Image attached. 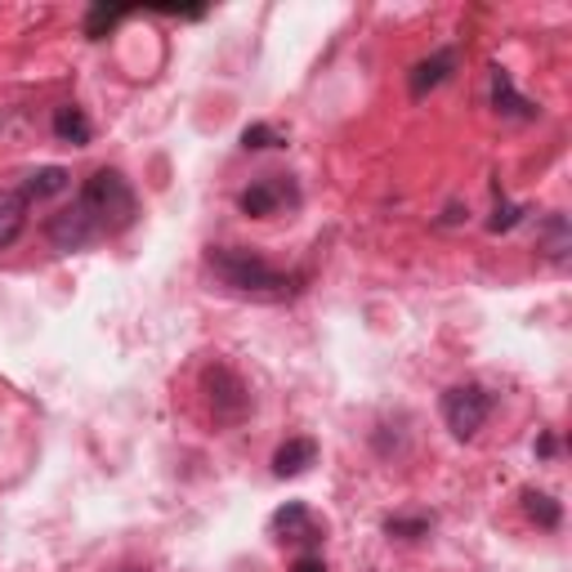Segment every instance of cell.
Returning <instances> with one entry per match:
<instances>
[{
	"label": "cell",
	"mask_w": 572,
	"mask_h": 572,
	"mask_svg": "<svg viewBox=\"0 0 572 572\" xmlns=\"http://www.w3.org/2000/svg\"><path fill=\"white\" fill-rule=\"evenodd\" d=\"M206 268L210 277L229 286L233 296H255V300H286L300 292V273H282L273 268L260 251L251 246H210L206 251Z\"/></svg>",
	"instance_id": "cell-1"
},
{
	"label": "cell",
	"mask_w": 572,
	"mask_h": 572,
	"mask_svg": "<svg viewBox=\"0 0 572 572\" xmlns=\"http://www.w3.org/2000/svg\"><path fill=\"white\" fill-rule=\"evenodd\" d=\"M77 201L95 215V224L103 229V238L125 233V229L134 224V215H139V197H134V188H130L125 175L112 170V166H99V170L81 184V197H77Z\"/></svg>",
	"instance_id": "cell-2"
},
{
	"label": "cell",
	"mask_w": 572,
	"mask_h": 572,
	"mask_svg": "<svg viewBox=\"0 0 572 572\" xmlns=\"http://www.w3.org/2000/svg\"><path fill=\"white\" fill-rule=\"evenodd\" d=\"M201 394L210 403V416L220 420V425H242L251 416V407H255L246 381L229 363H215V367L201 372Z\"/></svg>",
	"instance_id": "cell-3"
},
{
	"label": "cell",
	"mask_w": 572,
	"mask_h": 572,
	"mask_svg": "<svg viewBox=\"0 0 572 572\" xmlns=\"http://www.w3.org/2000/svg\"><path fill=\"white\" fill-rule=\"evenodd\" d=\"M487 416H492V394L483 385L465 381V385H452L443 394V420H448V429L461 443H470L479 435V429L487 425Z\"/></svg>",
	"instance_id": "cell-4"
},
{
	"label": "cell",
	"mask_w": 572,
	"mask_h": 572,
	"mask_svg": "<svg viewBox=\"0 0 572 572\" xmlns=\"http://www.w3.org/2000/svg\"><path fill=\"white\" fill-rule=\"evenodd\" d=\"M45 238H50L54 251L72 255V251H86V246L103 242V229L95 224V215H90L81 201H72V206H63V210L54 215V220L45 224Z\"/></svg>",
	"instance_id": "cell-5"
},
{
	"label": "cell",
	"mask_w": 572,
	"mask_h": 572,
	"mask_svg": "<svg viewBox=\"0 0 572 572\" xmlns=\"http://www.w3.org/2000/svg\"><path fill=\"white\" fill-rule=\"evenodd\" d=\"M282 206H300V188L292 184V175H264L238 193V210L251 220H268Z\"/></svg>",
	"instance_id": "cell-6"
},
{
	"label": "cell",
	"mask_w": 572,
	"mask_h": 572,
	"mask_svg": "<svg viewBox=\"0 0 572 572\" xmlns=\"http://www.w3.org/2000/svg\"><path fill=\"white\" fill-rule=\"evenodd\" d=\"M268 532L277 541H292V546H318L327 537V528L314 519V510L305 506V501H286V506L268 519Z\"/></svg>",
	"instance_id": "cell-7"
},
{
	"label": "cell",
	"mask_w": 572,
	"mask_h": 572,
	"mask_svg": "<svg viewBox=\"0 0 572 572\" xmlns=\"http://www.w3.org/2000/svg\"><path fill=\"white\" fill-rule=\"evenodd\" d=\"M457 63H461V54L448 45V50H435L429 58H420L411 72H407V90H411V99H425L429 90H439L452 72H457Z\"/></svg>",
	"instance_id": "cell-8"
},
{
	"label": "cell",
	"mask_w": 572,
	"mask_h": 572,
	"mask_svg": "<svg viewBox=\"0 0 572 572\" xmlns=\"http://www.w3.org/2000/svg\"><path fill=\"white\" fill-rule=\"evenodd\" d=\"M492 108L501 117H510V121H537L541 117V108L515 90V77L501 63H492Z\"/></svg>",
	"instance_id": "cell-9"
},
{
	"label": "cell",
	"mask_w": 572,
	"mask_h": 572,
	"mask_svg": "<svg viewBox=\"0 0 572 572\" xmlns=\"http://www.w3.org/2000/svg\"><path fill=\"white\" fill-rule=\"evenodd\" d=\"M28 210H32V201L23 188H0V251H10L23 238Z\"/></svg>",
	"instance_id": "cell-10"
},
{
	"label": "cell",
	"mask_w": 572,
	"mask_h": 572,
	"mask_svg": "<svg viewBox=\"0 0 572 572\" xmlns=\"http://www.w3.org/2000/svg\"><path fill=\"white\" fill-rule=\"evenodd\" d=\"M54 139L58 143H67V148H86V143L95 139V125H90V117H86V108H77V103H63V108H54Z\"/></svg>",
	"instance_id": "cell-11"
},
{
	"label": "cell",
	"mask_w": 572,
	"mask_h": 572,
	"mask_svg": "<svg viewBox=\"0 0 572 572\" xmlns=\"http://www.w3.org/2000/svg\"><path fill=\"white\" fill-rule=\"evenodd\" d=\"M314 461H318V443H314V439H286V443L273 452V474H277V479H300Z\"/></svg>",
	"instance_id": "cell-12"
},
{
	"label": "cell",
	"mask_w": 572,
	"mask_h": 572,
	"mask_svg": "<svg viewBox=\"0 0 572 572\" xmlns=\"http://www.w3.org/2000/svg\"><path fill=\"white\" fill-rule=\"evenodd\" d=\"M519 501H524V515H528L537 528L554 532V528L563 524V506H559V501H554L550 492H541V487H524Z\"/></svg>",
	"instance_id": "cell-13"
},
{
	"label": "cell",
	"mask_w": 572,
	"mask_h": 572,
	"mask_svg": "<svg viewBox=\"0 0 572 572\" xmlns=\"http://www.w3.org/2000/svg\"><path fill=\"white\" fill-rule=\"evenodd\" d=\"M537 251H541L550 264H563V260H568V251H572V233H568V220H563V215H546Z\"/></svg>",
	"instance_id": "cell-14"
},
{
	"label": "cell",
	"mask_w": 572,
	"mask_h": 572,
	"mask_svg": "<svg viewBox=\"0 0 572 572\" xmlns=\"http://www.w3.org/2000/svg\"><path fill=\"white\" fill-rule=\"evenodd\" d=\"M67 184H72V175L63 170V166H41V170H32L19 188L28 193V201H45V197H58V193H67Z\"/></svg>",
	"instance_id": "cell-15"
},
{
	"label": "cell",
	"mask_w": 572,
	"mask_h": 572,
	"mask_svg": "<svg viewBox=\"0 0 572 572\" xmlns=\"http://www.w3.org/2000/svg\"><path fill=\"white\" fill-rule=\"evenodd\" d=\"M121 19H130V6H108V0H95V6L86 10V23H81V32L90 36V41H103Z\"/></svg>",
	"instance_id": "cell-16"
},
{
	"label": "cell",
	"mask_w": 572,
	"mask_h": 572,
	"mask_svg": "<svg viewBox=\"0 0 572 572\" xmlns=\"http://www.w3.org/2000/svg\"><path fill=\"white\" fill-rule=\"evenodd\" d=\"M435 528V515H389L385 519V537H398V541H420Z\"/></svg>",
	"instance_id": "cell-17"
},
{
	"label": "cell",
	"mask_w": 572,
	"mask_h": 572,
	"mask_svg": "<svg viewBox=\"0 0 572 572\" xmlns=\"http://www.w3.org/2000/svg\"><path fill=\"white\" fill-rule=\"evenodd\" d=\"M282 143H286V139H282L273 125H264V121H255V125L242 130V148H246V153H268V148H282Z\"/></svg>",
	"instance_id": "cell-18"
},
{
	"label": "cell",
	"mask_w": 572,
	"mask_h": 572,
	"mask_svg": "<svg viewBox=\"0 0 572 572\" xmlns=\"http://www.w3.org/2000/svg\"><path fill=\"white\" fill-rule=\"evenodd\" d=\"M524 215H528V206H515V201H506V197H496V210H492L487 229H492V233H510V229L524 224Z\"/></svg>",
	"instance_id": "cell-19"
},
{
	"label": "cell",
	"mask_w": 572,
	"mask_h": 572,
	"mask_svg": "<svg viewBox=\"0 0 572 572\" xmlns=\"http://www.w3.org/2000/svg\"><path fill=\"white\" fill-rule=\"evenodd\" d=\"M292 572H327V559H322L318 550H309V554H300V559L292 563Z\"/></svg>",
	"instance_id": "cell-20"
},
{
	"label": "cell",
	"mask_w": 572,
	"mask_h": 572,
	"mask_svg": "<svg viewBox=\"0 0 572 572\" xmlns=\"http://www.w3.org/2000/svg\"><path fill=\"white\" fill-rule=\"evenodd\" d=\"M554 452H559V439H554V435H541V439H537V457H541V461H550Z\"/></svg>",
	"instance_id": "cell-21"
},
{
	"label": "cell",
	"mask_w": 572,
	"mask_h": 572,
	"mask_svg": "<svg viewBox=\"0 0 572 572\" xmlns=\"http://www.w3.org/2000/svg\"><path fill=\"white\" fill-rule=\"evenodd\" d=\"M121 572H143V568H121Z\"/></svg>",
	"instance_id": "cell-22"
}]
</instances>
